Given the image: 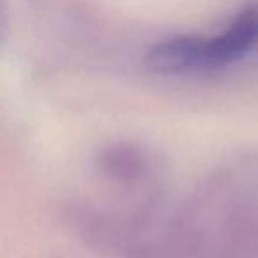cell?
I'll return each mask as SVG.
<instances>
[{"mask_svg": "<svg viewBox=\"0 0 258 258\" xmlns=\"http://www.w3.org/2000/svg\"><path fill=\"white\" fill-rule=\"evenodd\" d=\"M247 55L258 57V6L244 9L218 36H177L154 44L147 62L159 73L179 75L218 69Z\"/></svg>", "mask_w": 258, "mask_h": 258, "instance_id": "obj_1", "label": "cell"}]
</instances>
